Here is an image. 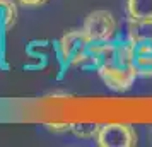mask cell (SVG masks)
Here are the masks:
<instances>
[{"label":"cell","mask_w":152,"mask_h":147,"mask_svg":"<svg viewBox=\"0 0 152 147\" xmlns=\"http://www.w3.org/2000/svg\"><path fill=\"white\" fill-rule=\"evenodd\" d=\"M92 45H94V41L87 36V33L82 28L65 33L60 38V41L56 43V53L62 62V70L69 69V67L82 69V65L86 63L91 53Z\"/></svg>","instance_id":"obj_2"},{"label":"cell","mask_w":152,"mask_h":147,"mask_svg":"<svg viewBox=\"0 0 152 147\" xmlns=\"http://www.w3.org/2000/svg\"><path fill=\"white\" fill-rule=\"evenodd\" d=\"M17 22V7L12 0H0V31H10Z\"/></svg>","instance_id":"obj_8"},{"label":"cell","mask_w":152,"mask_h":147,"mask_svg":"<svg viewBox=\"0 0 152 147\" xmlns=\"http://www.w3.org/2000/svg\"><path fill=\"white\" fill-rule=\"evenodd\" d=\"M133 67L137 77L152 79V45H133Z\"/></svg>","instance_id":"obj_5"},{"label":"cell","mask_w":152,"mask_h":147,"mask_svg":"<svg viewBox=\"0 0 152 147\" xmlns=\"http://www.w3.org/2000/svg\"><path fill=\"white\" fill-rule=\"evenodd\" d=\"M82 29L94 43H108L116 38L118 22L110 10H92L84 19Z\"/></svg>","instance_id":"obj_3"},{"label":"cell","mask_w":152,"mask_h":147,"mask_svg":"<svg viewBox=\"0 0 152 147\" xmlns=\"http://www.w3.org/2000/svg\"><path fill=\"white\" fill-rule=\"evenodd\" d=\"M96 142L101 147H135L138 135L128 123H104L99 127Z\"/></svg>","instance_id":"obj_4"},{"label":"cell","mask_w":152,"mask_h":147,"mask_svg":"<svg viewBox=\"0 0 152 147\" xmlns=\"http://www.w3.org/2000/svg\"><path fill=\"white\" fill-rule=\"evenodd\" d=\"M17 2L24 7H39V5H45L48 0H17Z\"/></svg>","instance_id":"obj_12"},{"label":"cell","mask_w":152,"mask_h":147,"mask_svg":"<svg viewBox=\"0 0 152 147\" xmlns=\"http://www.w3.org/2000/svg\"><path fill=\"white\" fill-rule=\"evenodd\" d=\"M126 38L132 45H152V21H133L126 22Z\"/></svg>","instance_id":"obj_6"},{"label":"cell","mask_w":152,"mask_h":147,"mask_svg":"<svg viewBox=\"0 0 152 147\" xmlns=\"http://www.w3.org/2000/svg\"><path fill=\"white\" fill-rule=\"evenodd\" d=\"M82 69L96 70L103 82L113 91H128L137 79L133 45L126 36L115 38L108 43H94Z\"/></svg>","instance_id":"obj_1"},{"label":"cell","mask_w":152,"mask_h":147,"mask_svg":"<svg viewBox=\"0 0 152 147\" xmlns=\"http://www.w3.org/2000/svg\"><path fill=\"white\" fill-rule=\"evenodd\" d=\"M46 128L55 133H63V132H70V123H48Z\"/></svg>","instance_id":"obj_11"},{"label":"cell","mask_w":152,"mask_h":147,"mask_svg":"<svg viewBox=\"0 0 152 147\" xmlns=\"http://www.w3.org/2000/svg\"><path fill=\"white\" fill-rule=\"evenodd\" d=\"M126 17L133 21H152V0H126Z\"/></svg>","instance_id":"obj_7"},{"label":"cell","mask_w":152,"mask_h":147,"mask_svg":"<svg viewBox=\"0 0 152 147\" xmlns=\"http://www.w3.org/2000/svg\"><path fill=\"white\" fill-rule=\"evenodd\" d=\"M7 34L9 31H0V69L9 70L10 65L7 63Z\"/></svg>","instance_id":"obj_10"},{"label":"cell","mask_w":152,"mask_h":147,"mask_svg":"<svg viewBox=\"0 0 152 147\" xmlns=\"http://www.w3.org/2000/svg\"><path fill=\"white\" fill-rule=\"evenodd\" d=\"M99 127L97 123H72L70 125V132L74 133L75 137L84 140L89 139H96L97 132H99Z\"/></svg>","instance_id":"obj_9"}]
</instances>
